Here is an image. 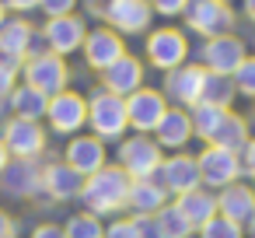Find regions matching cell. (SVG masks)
<instances>
[{"instance_id":"46","label":"cell","mask_w":255,"mask_h":238,"mask_svg":"<svg viewBox=\"0 0 255 238\" xmlns=\"http://www.w3.org/2000/svg\"><path fill=\"white\" fill-rule=\"evenodd\" d=\"M0 25H4V4H0Z\"/></svg>"},{"instance_id":"47","label":"cell","mask_w":255,"mask_h":238,"mask_svg":"<svg viewBox=\"0 0 255 238\" xmlns=\"http://www.w3.org/2000/svg\"><path fill=\"white\" fill-rule=\"evenodd\" d=\"M224 4H227V0H224Z\"/></svg>"},{"instance_id":"31","label":"cell","mask_w":255,"mask_h":238,"mask_svg":"<svg viewBox=\"0 0 255 238\" xmlns=\"http://www.w3.org/2000/svg\"><path fill=\"white\" fill-rule=\"evenodd\" d=\"M21 56H14L11 49H4L0 46V98H7L11 91H14V77L21 74Z\"/></svg>"},{"instance_id":"12","label":"cell","mask_w":255,"mask_h":238,"mask_svg":"<svg viewBox=\"0 0 255 238\" xmlns=\"http://www.w3.org/2000/svg\"><path fill=\"white\" fill-rule=\"evenodd\" d=\"M196 165H199V179L206 186H220V189L238 182V175H241V158L224 147H213V144L196 158Z\"/></svg>"},{"instance_id":"10","label":"cell","mask_w":255,"mask_h":238,"mask_svg":"<svg viewBox=\"0 0 255 238\" xmlns=\"http://www.w3.org/2000/svg\"><path fill=\"white\" fill-rule=\"evenodd\" d=\"M46 119L53 126V133H77L88 123V102L74 91H60L49 98L46 105Z\"/></svg>"},{"instance_id":"22","label":"cell","mask_w":255,"mask_h":238,"mask_svg":"<svg viewBox=\"0 0 255 238\" xmlns=\"http://www.w3.org/2000/svg\"><path fill=\"white\" fill-rule=\"evenodd\" d=\"M154 133H157V144H161V147L178 151V147H185L189 137H192V119H189L185 109H168V112L161 116V123H157Z\"/></svg>"},{"instance_id":"45","label":"cell","mask_w":255,"mask_h":238,"mask_svg":"<svg viewBox=\"0 0 255 238\" xmlns=\"http://www.w3.org/2000/svg\"><path fill=\"white\" fill-rule=\"evenodd\" d=\"M248 224H252V238H255V217H252V221H248Z\"/></svg>"},{"instance_id":"3","label":"cell","mask_w":255,"mask_h":238,"mask_svg":"<svg viewBox=\"0 0 255 238\" xmlns=\"http://www.w3.org/2000/svg\"><path fill=\"white\" fill-rule=\"evenodd\" d=\"M21 74H25V84L35 88V91H42L46 98L67 91V77H70L67 60L56 56V53H35V56H25Z\"/></svg>"},{"instance_id":"26","label":"cell","mask_w":255,"mask_h":238,"mask_svg":"<svg viewBox=\"0 0 255 238\" xmlns=\"http://www.w3.org/2000/svg\"><path fill=\"white\" fill-rule=\"evenodd\" d=\"M32 39H35V28L28 25V21H21V18H14V21H4L0 25V46L4 49H11L14 56H32Z\"/></svg>"},{"instance_id":"43","label":"cell","mask_w":255,"mask_h":238,"mask_svg":"<svg viewBox=\"0 0 255 238\" xmlns=\"http://www.w3.org/2000/svg\"><path fill=\"white\" fill-rule=\"evenodd\" d=\"M7 158H11V154H7V147H4V140H0V172H4V168H7Z\"/></svg>"},{"instance_id":"23","label":"cell","mask_w":255,"mask_h":238,"mask_svg":"<svg viewBox=\"0 0 255 238\" xmlns=\"http://www.w3.org/2000/svg\"><path fill=\"white\" fill-rule=\"evenodd\" d=\"M175 207L192 228H203L210 217H217V196L206 189H189V193L175 196Z\"/></svg>"},{"instance_id":"37","label":"cell","mask_w":255,"mask_h":238,"mask_svg":"<svg viewBox=\"0 0 255 238\" xmlns=\"http://www.w3.org/2000/svg\"><path fill=\"white\" fill-rule=\"evenodd\" d=\"M147 4H150V11H157V14H164V18H175V14L185 11L189 0H147Z\"/></svg>"},{"instance_id":"33","label":"cell","mask_w":255,"mask_h":238,"mask_svg":"<svg viewBox=\"0 0 255 238\" xmlns=\"http://www.w3.org/2000/svg\"><path fill=\"white\" fill-rule=\"evenodd\" d=\"M199 238H245V228L231 217H210L203 228H199Z\"/></svg>"},{"instance_id":"2","label":"cell","mask_w":255,"mask_h":238,"mask_svg":"<svg viewBox=\"0 0 255 238\" xmlns=\"http://www.w3.org/2000/svg\"><path fill=\"white\" fill-rule=\"evenodd\" d=\"M88 123H91V133L98 140H119L126 133V126H129L126 123V98H119V95L102 88L88 102Z\"/></svg>"},{"instance_id":"15","label":"cell","mask_w":255,"mask_h":238,"mask_svg":"<svg viewBox=\"0 0 255 238\" xmlns=\"http://www.w3.org/2000/svg\"><path fill=\"white\" fill-rule=\"evenodd\" d=\"M203 77H206V67L199 63H182V67H175V70H168V77H164V91H168V98H175L178 105H196L199 102V91H203Z\"/></svg>"},{"instance_id":"30","label":"cell","mask_w":255,"mask_h":238,"mask_svg":"<svg viewBox=\"0 0 255 238\" xmlns=\"http://www.w3.org/2000/svg\"><path fill=\"white\" fill-rule=\"evenodd\" d=\"M224 116H227V109H217V105H192V112H189V119H192V133L203 137V140H210Z\"/></svg>"},{"instance_id":"24","label":"cell","mask_w":255,"mask_h":238,"mask_svg":"<svg viewBox=\"0 0 255 238\" xmlns=\"http://www.w3.org/2000/svg\"><path fill=\"white\" fill-rule=\"evenodd\" d=\"M164 196H168L164 186H157L154 179H140V182L129 186V200H126V207H129L136 217H154L161 207H168Z\"/></svg>"},{"instance_id":"36","label":"cell","mask_w":255,"mask_h":238,"mask_svg":"<svg viewBox=\"0 0 255 238\" xmlns=\"http://www.w3.org/2000/svg\"><path fill=\"white\" fill-rule=\"evenodd\" d=\"M105 238H140V231H136V224L129 217V221H112L105 228Z\"/></svg>"},{"instance_id":"34","label":"cell","mask_w":255,"mask_h":238,"mask_svg":"<svg viewBox=\"0 0 255 238\" xmlns=\"http://www.w3.org/2000/svg\"><path fill=\"white\" fill-rule=\"evenodd\" d=\"M231 81H234V91H241V95L255 98V56H245V60H241V67L231 74Z\"/></svg>"},{"instance_id":"1","label":"cell","mask_w":255,"mask_h":238,"mask_svg":"<svg viewBox=\"0 0 255 238\" xmlns=\"http://www.w3.org/2000/svg\"><path fill=\"white\" fill-rule=\"evenodd\" d=\"M129 186H133V179L123 172V168H102V172H95L91 179H84V189H81V200L88 203V214H116V210H123L126 207V200H129Z\"/></svg>"},{"instance_id":"19","label":"cell","mask_w":255,"mask_h":238,"mask_svg":"<svg viewBox=\"0 0 255 238\" xmlns=\"http://www.w3.org/2000/svg\"><path fill=\"white\" fill-rule=\"evenodd\" d=\"M217 214H220V217H231V221H238V224L252 221V217H255V189L245 186V182L224 186L220 196H217Z\"/></svg>"},{"instance_id":"9","label":"cell","mask_w":255,"mask_h":238,"mask_svg":"<svg viewBox=\"0 0 255 238\" xmlns=\"http://www.w3.org/2000/svg\"><path fill=\"white\" fill-rule=\"evenodd\" d=\"M248 53H245V42L238 39V35H213V39H206V46H203V67L210 70V74H234L238 67H241V60H245Z\"/></svg>"},{"instance_id":"4","label":"cell","mask_w":255,"mask_h":238,"mask_svg":"<svg viewBox=\"0 0 255 238\" xmlns=\"http://www.w3.org/2000/svg\"><path fill=\"white\" fill-rule=\"evenodd\" d=\"M119 168L133 179V182H140V179H154L157 172H161V144L157 140H150L147 133H133V137H126L123 140V147H119Z\"/></svg>"},{"instance_id":"44","label":"cell","mask_w":255,"mask_h":238,"mask_svg":"<svg viewBox=\"0 0 255 238\" xmlns=\"http://www.w3.org/2000/svg\"><path fill=\"white\" fill-rule=\"evenodd\" d=\"M245 14H248V21H255V0H245Z\"/></svg>"},{"instance_id":"8","label":"cell","mask_w":255,"mask_h":238,"mask_svg":"<svg viewBox=\"0 0 255 238\" xmlns=\"http://www.w3.org/2000/svg\"><path fill=\"white\" fill-rule=\"evenodd\" d=\"M164 112H168V105H164V95H161V91L136 88V91L126 98V123H129L136 133H154Z\"/></svg>"},{"instance_id":"38","label":"cell","mask_w":255,"mask_h":238,"mask_svg":"<svg viewBox=\"0 0 255 238\" xmlns=\"http://www.w3.org/2000/svg\"><path fill=\"white\" fill-rule=\"evenodd\" d=\"M133 224H136L140 238H161V231H157V221H154V217H133Z\"/></svg>"},{"instance_id":"17","label":"cell","mask_w":255,"mask_h":238,"mask_svg":"<svg viewBox=\"0 0 255 238\" xmlns=\"http://www.w3.org/2000/svg\"><path fill=\"white\" fill-rule=\"evenodd\" d=\"M157 175H161V186H164V193H175V196H182V193H189V189H199V186H203L196 158H185V154L164 158Z\"/></svg>"},{"instance_id":"13","label":"cell","mask_w":255,"mask_h":238,"mask_svg":"<svg viewBox=\"0 0 255 238\" xmlns=\"http://www.w3.org/2000/svg\"><path fill=\"white\" fill-rule=\"evenodd\" d=\"M42 35H46V42H49V53H56V56H70L74 49H81L84 46V21L77 18V14H63V18H49L46 21V28H42Z\"/></svg>"},{"instance_id":"41","label":"cell","mask_w":255,"mask_h":238,"mask_svg":"<svg viewBox=\"0 0 255 238\" xmlns=\"http://www.w3.org/2000/svg\"><path fill=\"white\" fill-rule=\"evenodd\" d=\"M0 4L11 11H32V7H39V0H0Z\"/></svg>"},{"instance_id":"35","label":"cell","mask_w":255,"mask_h":238,"mask_svg":"<svg viewBox=\"0 0 255 238\" xmlns=\"http://www.w3.org/2000/svg\"><path fill=\"white\" fill-rule=\"evenodd\" d=\"M39 7H42L49 18H63V14H74L77 0H39Z\"/></svg>"},{"instance_id":"6","label":"cell","mask_w":255,"mask_h":238,"mask_svg":"<svg viewBox=\"0 0 255 238\" xmlns=\"http://www.w3.org/2000/svg\"><path fill=\"white\" fill-rule=\"evenodd\" d=\"M189 56V42L178 28H157L147 35V63L157 70H175Z\"/></svg>"},{"instance_id":"28","label":"cell","mask_w":255,"mask_h":238,"mask_svg":"<svg viewBox=\"0 0 255 238\" xmlns=\"http://www.w3.org/2000/svg\"><path fill=\"white\" fill-rule=\"evenodd\" d=\"M46 105H49V98H46L42 91L28 88V84H21V88L11 91V109H14L18 119H32V123H39V119L46 116Z\"/></svg>"},{"instance_id":"18","label":"cell","mask_w":255,"mask_h":238,"mask_svg":"<svg viewBox=\"0 0 255 238\" xmlns=\"http://www.w3.org/2000/svg\"><path fill=\"white\" fill-rule=\"evenodd\" d=\"M102 88L112 91V95H119V98H129L136 88H143V63L126 53L123 60H116V63L102 74Z\"/></svg>"},{"instance_id":"29","label":"cell","mask_w":255,"mask_h":238,"mask_svg":"<svg viewBox=\"0 0 255 238\" xmlns=\"http://www.w3.org/2000/svg\"><path fill=\"white\" fill-rule=\"evenodd\" d=\"M154 221H157V231H161V238H189L196 228L178 214V207H161L157 214H154Z\"/></svg>"},{"instance_id":"25","label":"cell","mask_w":255,"mask_h":238,"mask_svg":"<svg viewBox=\"0 0 255 238\" xmlns=\"http://www.w3.org/2000/svg\"><path fill=\"white\" fill-rule=\"evenodd\" d=\"M248 140H252V137H248V126H245V119H241V116H234V112H227L206 144H213V147H224V151H231V154H241Z\"/></svg>"},{"instance_id":"11","label":"cell","mask_w":255,"mask_h":238,"mask_svg":"<svg viewBox=\"0 0 255 238\" xmlns=\"http://www.w3.org/2000/svg\"><path fill=\"white\" fill-rule=\"evenodd\" d=\"M81 49H84L88 67H91V70H102V74H105L116 60H123V56H126L123 35H119V32H112V28H95V32H88Z\"/></svg>"},{"instance_id":"7","label":"cell","mask_w":255,"mask_h":238,"mask_svg":"<svg viewBox=\"0 0 255 238\" xmlns=\"http://www.w3.org/2000/svg\"><path fill=\"white\" fill-rule=\"evenodd\" d=\"M0 140H4L7 154H14V158H35L46 151V130L32 119H18V116L4 123Z\"/></svg>"},{"instance_id":"16","label":"cell","mask_w":255,"mask_h":238,"mask_svg":"<svg viewBox=\"0 0 255 238\" xmlns=\"http://www.w3.org/2000/svg\"><path fill=\"white\" fill-rule=\"evenodd\" d=\"M67 165H70L77 175L91 179L95 172H102V168H105V144H102L95 133L74 137V140L67 144Z\"/></svg>"},{"instance_id":"21","label":"cell","mask_w":255,"mask_h":238,"mask_svg":"<svg viewBox=\"0 0 255 238\" xmlns=\"http://www.w3.org/2000/svg\"><path fill=\"white\" fill-rule=\"evenodd\" d=\"M42 189H49L53 200H74L84 189V175H77L67 161H56L42 172Z\"/></svg>"},{"instance_id":"27","label":"cell","mask_w":255,"mask_h":238,"mask_svg":"<svg viewBox=\"0 0 255 238\" xmlns=\"http://www.w3.org/2000/svg\"><path fill=\"white\" fill-rule=\"evenodd\" d=\"M234 81L227 77V74H210L206 70V77H203V91H199V102L196 105H217V109H227L231 102H234Z\"/></svg>"},{"instance_id":"14","label":"cell","mask_w":255,"mask_h":238,"mask_svg":"<svg viewBox=\"0 0 255 238\" xmlns=\"http://www.w3.org/2000/svg\"><path fill=\"white\" fill-rule=\"evenodd\" d=\"M150 4L147 0H109L105 4V21L112 25V32H143L150 25Z\"/></svg>"},{"instance_id":"32","label":"cell","mask_w":255,"mask_h":238,"mask_svg":"<svg viewBox=\"0 0 255 238\" xmlns=\"http://www.w3.org/2000/svg\"><path fill=\"white\" fill-rule=\"evenodd\" d=\"M63 231H67V238H105V228H102V221H98L95 214H77V217H70Z\"/></svg>"},{"instance_id":"42","label":"cell","mask_w":255,"mask_h":238,"mask_svg":"<svg viewBox=\"0 0 255 238\" xmlns=\"http://www.w3.org/2000/svg\"><path fill=\"white\" fill-rule=\"evenodd\" d=\"M0 238H14V221L0 210Z\"/></svg>"},{"instance_id":"39","label":"cell","mask_w":255,"mask_h":238,"mask_svg":"<svg viewBox=\"0 0 255 238\" xmlns=\"http://www.w3.org/2000/svg\"><path fill=\"white\" fill-rule=\"evenodd\" d=\"M241 172H248L255 179V140H248L245 151H241Z\"/></svg>"},{"instance_id":"40","label":"cell","mask_w":255,"mask_h":238,"mask_svg":"<svg viewBox=\"0 0 255 238\" xmlns=\"http://www.w3.org/2000/svg\"><path fill=\"white\" fill-rule=\"evenodd\" d=\"M32 238H67V231H63L60 224H39V228L32 231Z\"/></svg>"},{"instance_id":"5","label":"cell","mask_w":255,"mask_h":238,"mask_svg":"<svg viewBox=\"0 0 255 238\" xmlns=\"http://www.w3.org/2000/svg\"><path fill=\"white\" fill-rule=\"evenodd\" d=\"M182 14H185L189 28L206 35V39L227 35L231 25H234V11H231V4H224V0H189Z\"/></svg>"},{"instance_id":"20","label":"cell","mask_w":255,"mask_h":238,"mask_svg":"<svg viewBox=\"0 0 255 238\" xmlns=\"http://www.w3.org/2000/svg\"><path fill=\"white\" fill-rule=\"evenodd\" d=\"M0 186L11 196H28L35 193V186H42V172L35 168V161L18 158V161H7V168L0 172Z\"/></svg>"}]
</instances>
